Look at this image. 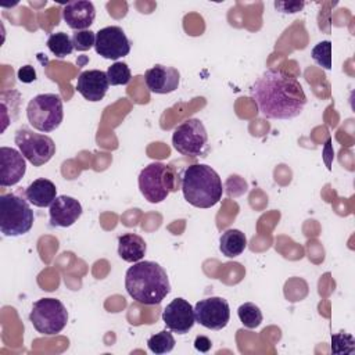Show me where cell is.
Returning a JSON list of instances; mask_svg holds the SVG:
<instances>
[{
	"mask_svg": "<svg viewBox=\"0 0 355 355\" xmlns=\"http://www.w3.org/2000/svg\"><path fill=\"white\" fill-rule=\"evenodd\" d=\"M250 96L266 119H294L302 114L308 101L295 76L273 68L255 79Z\"/></svg>",
	"mask_w": 355,
	"mask_h": 355,
	"instance_id": "1",
	"label": "cell"
},
{
	"mask_svg": "<svg viewBox=\"0 0 355 355\" xmlns=\"http://www.w3.org/2000/svg\"><path fill=\"white\" fill-rule=\"evenodd\" d=\"M172 144L178 153L187 157H205L209 151L207 129L197 118H189L175 128Z\"/></svg>",
	"mask_w": 355,
	"mask_h": 355,
	"instance_id": "8",
	"label": "cell"
},
{
	"mask_svg": "<svg viewBox=\"0 0 355 355\" xmlns=\"http://www.w3.org/2000/svg\"><path fill=\"white\" fill-rule=\"evenodd\" d=\"M24 196L33 207L46 208L50 207L57 198V187L51 180L39 178L25 189Z\"/></svg>",
	"mask_w": 355,
	"mask_h": 355,
	"instance_id": "18",
	"label": "cell"
},
{
	"mask_svg": "<svg viewBox=\"0 0 355 355\" xmlns=\"http://www.w3.org/2000/svg\"><path fill=\"white\" fill-rule=\"evenodd\" d=\"M178 187L179 180L176 172L164 162H151L140 171L139 189L144 200L151 204L164 201Z\"/></svg>",
	"mask_w": 355,
	"mask_h": 355,
	"instance_id": "5",
	"label": "cell"
},
{
	"mask_svg": "<svg viewBox=\"0 0 355 355\" xmlns=\"http://www.w3.org/2000/svg\"><path fill=\"white\" fill-rule=\"evenodd\" d=\"M107 78L110 85L119 86V85H128L130 82L132 73L126 62L116 61L107 69Z\"/></svg>",
	"mask_w": 355,
	"mask_h": 355,
	"instance_id": "24",
	"label": "cell"
},
{
	"mask_svg": "<svg viewBox=\"0 0 355 355\" xmlns=\"http://www.w3.org/2000/svg\"><path fill=\"white\" fill-rule=\"evenodd\" d=\"M73 49L78 51H86L96 44V33L93 31H76L72 35Z\"/></svg>",
	"mask_w": 355,
	"mask_h": 355,
	"instance_id": "26",
	"label": "cell"
},
{
	"mask_svg": "<svg viewBox=\"0 0 355 355\" xmlns=\"http://www.w3.org/2000/svg\"><path fill=\"white\" fill-rule=\"evenodd\" d=\"M147 245L141 236L136 233H125L118 237V255L130 263L141 261L146 255Z\"/></svg>",
	"mask_w": 355,
	"mask_h": 355,
	"instance_id": "19",
	"label": "cell"
},
{
	"mask_svg": "<svg viewBox=\"0 0 355 355\" xmlns=\"http://www.w3.org/2000/svg\"><path fill=\"white\" fill-rule=\"evenodd\" d=\"M196 322L209 330H222L230 319V308L222 297H208L200 300L194 306Z\"/></svg>",
	"mask_w": 355,
	"mask_h": 355,
	"instance_id": "10",
	"label": "cell"
},
{
	"mask_svg": "<svg viewBox=\"0 0 355 355\" xmlns=\"http://www.w3.org/2000/svg\"><path fill=\"white\" fill-rule=\"evenodd\" d=\"M247 248V237L239 229H227L219 239V250L227 258H236Z\"/></svg>",
	"mask_w": 355,
	"mask_h": 355,
	"instance_id": "20",
	"label": "cell"
},
{
	"mask_svg": "<svg viewBox=\"0 0 355 355\" xmlns=\"http://www.w3.org/2000/svg\"><path fill=\"white\" fill-rule=\"evenodd\" d=\"M29 320L37 333L54 336L67 326L68 312L60 300L40 298L33 302Z\"/></svg>",
	"mask_w": 355,
	"mask_h": 355,
	"instance_id": "7",
	"label": "cell"
},
{
	"mask_svg": "<svg viewBox=\"0 0 355 355\" xmlns=\"http://www.w3.org/2000/svg\"><path fill=\"white\" fill-rule=\"evenodd\" d=\"M305 3L304 1H275V7L280 12L286 14H294L298 12L304 8Z\"/></svg>",
	"mask_w": 355,
	"mask_h": 355,
	"instance_id": "27",
	"label": "cell"
},
{
	"mask_svg": "<svg viewBox=\"0 0 355 355\" xmlns=\"http://www.w3.org/2000/svg\"><path fill=\"white\" fill-rule=\"evenodd\" d=\"M237 315H239V319L243 323V326L247 329L258 327L263 319L259 306L252 302L241 304L237 309Z\"/></svg>",
	"mask_w": 355,
	"mask_h": 355,
	"instance_id": "22",
	"label": "cell"
},
{
	"mask_svg": "<svg viewBox=\"0 0 355 355\" xmlns=\"http://www.w3.org/2000/svg\"><path fill=\"white\" fill-rule=\"evenodd\" d=\"M96 53L107 60H118L130 51V40L121 26H105L96 33Z\"/></svg>",
	"mask_w": 355,
	"mask_h": 355,
	"instance_id": "11",
	"label": "cell"
},
{
	"mask_svg": "<svg viewBox=\"0 0 355 355\" xmlns=\"http://www.w3.org/2000/svg\"><path fill=\"white\" fill-rule=\"evenodd\" d=\"M18 80L22 83H32L36 80V71L32 65H24L17 72Z\"/></svg>",
	"mask_w": 355,
	"mask_h": 355,
	"instance_id": "28",
	"label": "cell"
},
{
	"mask_svg": "<svg viewBox=\"0 0 355 355\" xmlns=\"http://www.w3.org/2000/svg\"><path fill=\"white\" fill-rule=\"evenodd\" d=\"M212 347V343L208 337L205 336H197L194 340V348L200 352H208Z\"/></svg>",
	"mask_w": 355,
	"mask_h": 355,
	"instance_id": "29",
	"label": "cell"
},
{
	"mask_svg": "<svg viewBox=\"0 0 355 355\" xmlns=\"http://www.w3.org/2000/svg\"><path fill=\"white\" fill-rule=\"evenodd\" d=\"M80 202L69 196H57L53 204L49 207L50 225L53 227H69L82 215Z\"/></svg>",
	"mask_w": 355,
	"mask_h": 355,
	"instance_id": "15",
	"label": "cell"
},
{
	"mask_svg": "<svg viewBox=\"0 0 355 355\" xmlns=\"http://www.w3.org/2000/svg\"><path fill=\"white\" fill-rule=\"evenodd\" d=\"M110 82L107 78V72L100 69H89L80 72L76 82L78 93L87 101L96 103L104 98L108 90Z\"/></svg>",
	"mask_w": 355,
	"mask_h": 355,
	"instance_id": "16",
	"label": "cell"
},
{
	"mask_svg": "<svg viewBox=\"0 0 355 355\" xmlns=\"http://www.w3.org/2000/svg\"><path fill=\"white\" fill-rule=\"evenodd\" d=\"M62 18L67 25L76 31H86L96 18V8L92 1H69L62 8Z\"/></svg>",
	"mask_w": 355,
	"mask_h": 355,
	"instance_id": "17",
	"label": "cell"
},
{
	"mask_svg": "<svg viewBox=\"0 0 355 355\" xmlns=\"http://www.w3.org/2000/svg\"><path fill=\"white\" fill-rule=\"evenodd\" d=\"M162 320L171 331L186 334L196 323L194 308L184 298H175L162 311Z\"/></svg>",
	"mask_w": 355,
	"mask_h": 355,
	"instance_id": "12",
	"label": "cell"
},
{
	"mask_svg": "<svg viewBox=\"0 0 355 355\" xmlns=\"http://www.w3.org/2000/svg\"><path fill=\"white\" fill-rule=\"evenodd\" d=\"M35 222L29 201L21 193L0 196V232L6 237H18L28 233Z\"/></svg>",
	"mask_w": 355,
	"mask_h": 355,
	"instance_id": "4",
	"label": "cell"
},
{
	"mask_svg": "<svg viewBox=\"0 0 355 355\" xmlns=\"http://www.w3.org/2000/svg\"><path fill=\"white\" fill-rule=\"evenodd\" d=\"M47 47L57 58H64L75 50L72 37H69L65 32L51 33L47 39Z\"/></svg>",
	"mask_w": 355,
	"mask_h": 355,
	"instance_id": "21",
	"label": "cell"
},
{
	"mask_svg": "<svg viewBox=\"0 0 355 355\" xmlns=\"http://www.w3.org/2000/svg\"><path fill=\"white\" fill-rule=\"evenodd\" d=\"M125 288L136 302L158 305L169 294L171 284L166 270L159 263L139 261L126 270Z\"/></svg>",
	"mask_w": 355,
	"mask_h": 355,
	"instance_id": "2",
	"label": "cell"
},
{
	"mask_svg": "<svg viewBox=\"0 0 355 355\" xmlns=\"http://www.w3.org/2000/svg\"><path fill=\"white\" fill-rule=\"evenodd\" d=\"M180 189L184 200L196 208L216 205L223 194V184L214 168L205 164H193L183 171Z\"/></svg>",
	"mask_w": 355,
	"mask_h": 355,
	"instance_id": "3",
	"label": "cell"
},
{
	"mask_svg": "<svg viewBox=\"0 0 355 355\" xmlns=\"http://www.w3.org/2000/svg\"><path fill=\"white\" fill-rule=\"evenodd\" d=\"M311 57L322 68L330 69L331 68V42L322 40L318 44H315L311 51Z\"/></svg>",
	"mask_w": 355,
	"mask_h": 355,
	"instance_id": "25",
	"label": "cell"
},
{
	"mask_svg": "<svg viewBox=\"0 0 355 355\" xmlns=\"http://www.w3.org/2000/svg\"><path fill=\"white\" fill-rule=\"evenodd\" d=\"M144 80L151 93L166 94L178 89L180 73L173 67L155 64L153 68L146 71Z\"/></svg>",
	"mask_w": 355,
	"mask_h": 355,
	"instance_id": "14",
	"label": "cell"
},
{
	"mask_svg": "<svg viewBox=\"0 0 355 355\" xmlns=\"http://www.w3.org/2000/svg\"><path fill=\"white\" fill-rule=\"evenodd\" d=\"M26 116L31 126L39 132L49 133L55 130L64 118L61 97L54 93L35 96L28 103Z\"/></svg>",
	"mask_w": 355,
	"mask_h": 355,
	"instance_id": "6",
	"label": "cell"
},
{
	"mask_svg": "<svg viewBox=\"0 0 355 355\" xmlns=\"http://www.w3.org/2000/svg\"><path fill=\"white\" fill-rule=\"evenodd\" d=\"M14 141L25 159L33 166L47 164L55 154V144L51 137L42 133H35L25 126L15 132Z\"/></svg>",
	"mask_w": 355,
	"mask_h": 355,
	"instance_id": "9",
	"label": "cell"
},
{
	"mask_svg": "<svg viewBox=\"0 0 355 355\" xmlns=\"http://www.w3.org/2000/svg\"><path fill=\"white\" fill-rule=\"evenodd\" d=\"M26 172L25 157L12 147H0V186L17 184Z\"/></svg>",
	"mask_w": 355,
	"mask_h": 355,
	"instance_id": "13",
	"label": "cell"
},
{
	"mask_svg": "<svg viewBox=\"0 0 355 355\" xmlns=\"http://www.w3.org/2000/svg\"><path fill=\"white\" fill-rule=\"evenodd\" d=\"M175 338L173 336L166 331V330H162L154 336H151L148 340H147V347L148 349L153 352V354H157V355H161V354H168L175 347Z\"/></svg>",
	"mask_w": 355,
	"mask_h": 355,
	"instance_id": "23",
	"label": "cell"
}]
</instances>
